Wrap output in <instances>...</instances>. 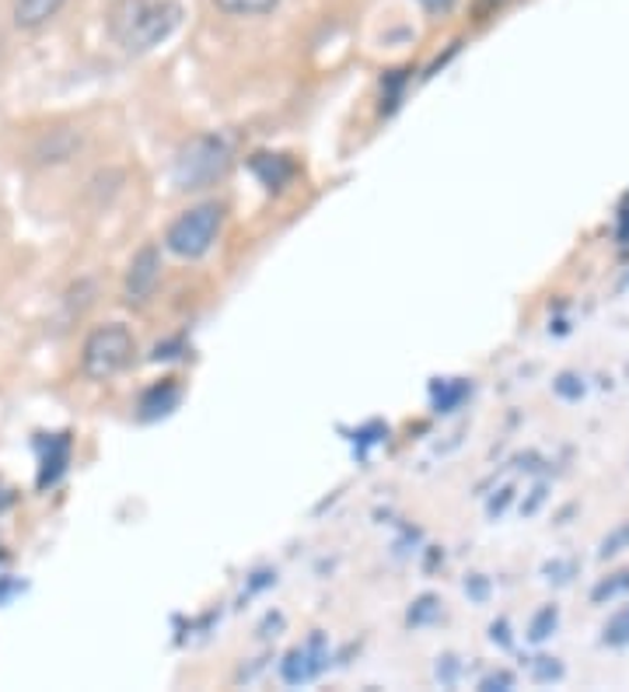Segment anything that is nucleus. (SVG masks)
I'll return each mask as SVG.
<instances>
[{"mask_svg":"<svg viewBox=\"0 0 629 692\" xmlns=\"http://www.w3.org/2000/svg\"><path fill=\"white\" fill-rule=\"evenodd\" d=\"M511 0H476V22H487V17H493L497 11L508 8Z\"/></svg>","mask_w":629,"mask_h":692,"instance_id":"obj_10","label":"nucleus"},{"mask_svg":"<svg viewBox=\"0 0 629 692\" xmlns=\"http://www.w3.org/2000/svg\"><path fill=\"white\" fill-rule=\"evenodd\" d=\"M221 224H224V207L221 203H200L186 210V214H178L165 235L168 253L178 259H200L207 256L213 242L221 235Z\"/></svg>","mask_w":629,"mask_h":692,"instance_id":"obj_3","label":"nucleus"},{"mask_svg":"<svg viewBox=\"0 0 629 692\" xmlns=\"http://www.w3.org/2000/svg\"><path fill=\"white\" fill-rule=\"evenodd\" d=\"M133 353H137L133 332L123 322H105V326L88 332L84 350H81V367L92 382H105V378H116L119 371L130 367Z\"/></svg>","mask_w":629,"mask_h":692,"instance_id":"obj_2","label":"nucleus"},{"mask_svg":"<svg viewBox=\"0 0 629 692\" xmlns=\"http://www.w3.org/2000/svg\"><path fill=\"white\" fill-rule=\"evenodd\" d=\"M231 168V151L221 137H196L175 162V183L183 189H207L221 183Z\"/></svg>","mask_w":629,"mask_h":692,"instance_id":"obj_4","label":"nucleus"},{"mask_svg":"<svg viewBox=\"0 0 629 692\" xmlns=\"http://www.w3.org/2000/svg\"><path fill=\"white\" fill-rule=\"evenodd\" d=\"M213 4H218V11L235 14V17H259L273 11L280 0H213Z\"/></svg>","mask_w":629,"mask_h":692,"instance_id":"obj_8","label":"nucleus"},{"mask_svg":"<svg viewBox=\"0 0 629 692\" xmlns=\"http://www.w3.org/2000/svg\"><path fill=\"white\" fill-rule=\"evenodd\" d=\"M420 4H423L430 14H447V11H452V8L458 4V0H420Z\"/></svg>","mask_w":629,"mask_h":692,"instance_id":"obj_11","label":"nucleus"},{"mask_svg":"<svg viewBox=\"0 0 629 692\" xmlns=\"http://www.w3.org/2000/svg\"><path fill=\"white\" fill-rule=\"evenodd\" d=\"M608 641L613 644H622V641H629V609L626 612H619L613 623H608Z\"/></svg>","mask_w":629,"mask_h":692,"instance_id":"obj_9","label":"nucleus"},{"mask_svg":"<svg viewBox=\"0 0 629 692\" xmlns=\"http://www.w3.org/2000/svg\"><path fill=\"white\" fill-rule=\"evenodd\" d=\"M67 8V0H11V17L22 32L46 28Z\"/></svg>","mask_w":629,"mask_h":692,"instance_id":"obj_6","label":"nucleus"},{"mask_svg":"<svg viewBox=\"0 0 629 692\" xmlns=\"http://www.w3.org/2000/svg\"><path fill=\"white\" fill-rule=\"evenodd\" d=\"M8 501H11V496H8V490H4V486H0V511H4V507H8Z\"/></svg>","mask_w":629,"mask_h":692,"instance_id":"obj_12","label":"nucleus"},{"mask_svg":"<svg viewBox=\"0 0 629 692\" xmlns=\"http://www.w3.org/2000/svg\"><path fill=\"white\" fill-rule=\"evenodd\" d=\"M81 148V137L74 133V130H53V133H46L39 144H35V151H32V157L39 165H60V162H67L70 154H74Z\"/></svg>","mask_w":629,"mask_h":692,"instance_id":"obj_7","label":"nucleus"},{"mask_svg":"<svg viewBox=\"0 0 629 692\" xmlns=\"http://www.w3.org/2000/svg\"><path fill=\"white\" fill-rule=\"evenodd\" d=\"M183 22V8L175 0H113L105 11V25L116 46L126 52H151Z\"/></svg>","mask_w":629,"mask_h":692,"instance_id":"obj_1","label":"nucleus"},{"mask_svg":"<svg viewBox=\"0 0 629 692\" xmlns=\"http://www.w3.org/2000/svg\"><path fill=\"white\" fill-rule=\"evenodd\" d=\"M158 283H161V253L158 245H143L133 256L130 270H126V301L143 305L148 297H154Z\"/></svg>","mask_w":629,"mask_h":692,"instance_id":"obj_5","label":"nucleus"}]
</instances>
